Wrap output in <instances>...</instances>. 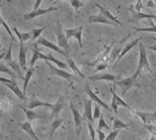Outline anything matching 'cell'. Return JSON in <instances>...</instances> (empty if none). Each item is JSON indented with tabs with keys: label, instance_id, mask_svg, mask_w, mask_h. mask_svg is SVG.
Masks as SVG:
<instances>
[{
	"label": "cell",
	"instance_id": "obj_1",
	"mask_svg": "<svg viewBox=\"0 0 156 140\" xmlns=\"http://www.w3.org/2000/svg\"><path fill=\"white\" fill-rule=\"evenodd\" d=\"M143 70L148 73L152 72L150 62H148V58H147V46L144 44H139V62H138V69H136L135 74L139 77V74Z\"/></svg>",
	"mask_w": 156,
	"mask_h": 140
},
{
	"label": "cell",
	"instance_id": "obj_2",
	"mask_svg": "<svg viewBox=\"0 0 156 140\" xmlns=\"http://www.w3.org/2000/svg\"><path fill=\"white\" fill-rule=\"evenodd\" d=\"M56 37H57V44L60 45V48L64 50L65 53L70 54V45L68 42V37L65 34V30L62 29V25L60 24V21L56 25Z\"/></svg>",
	"mask_w": 156,
	"mask_h": 140
},
{
	"label": "cell",
	"instance_id": "obj_3",
	"mask_svg": "<svg viewBox=\"0 0 156 140\" xmlns=\"http://www.w3.org/2000/svg\"><path fill=\"white\" fill-rule=\"evenodd\" d=\"M115 83L122 89V95H124L128 90H131V89H134V87H140V85L138 83V75L136 74L131 75V77H127V78H123V79H120Z\"/></svg>",
	"mask_w": 156,
	"mask_h": 140
},
{
	"label": "cell",
	"instance_id": "obj_4",
	"mask_svg": "<svg viewBox=\"0 0 156 140\" xmlns=\"http://www.w3.org/2000/svg\"><path fill=\"white\" fill-rule=\"evenodd\" d=\"M12 45H13V42H11V45L8 46V50H7V54H5L4 61H5V64H7V66H8L9 69H12L15 73H17L19 78L24 79V75H23V72H21L20 65L17 64V61H15L13 58H12Z\"/></svg>",
	"mask_w": 156,
	"mask_h": 140
},
{
	"label": "cell",
	"instance_id": "obj_5",
	"mask_svg": "<svg viewBox=\"0 0 156 140\" xmlns=\"http://www.w3.org/2000/svg\"><path fill=\"white\" fill-rule=\"evenodd\" d=\"M110 93H111V96H112V98H111V99H112V100H111V110H112V112H115V114H116V112H118V107H119V106L126 107L128 111H131V112H132V108L128 106V104L124 102V100L120 98L118 94H116V90H115V87H114V86L110 87Z\"/></svg>",
	"mask_w": 156,
	"mask_h": 140
},
{
	"label": "cell",
	"instance_id": "obj_6",
	"mask_svg": "<svg viewBox=\"0 0 156 140\" xmlns=\"http://www.w3.org/2000/svg\"><path fill=\"white\" fill-rule=\"evenodd\" d=\"M49 73H50V75H53V77H61V78L66 79L70 83H73L74 79H76V75H74V74H72V73H68L66 70L57 69L56 66H53V65H49Z\"/></svg>",
	"mask_w": 156,
	"mask_h": 140
},
{
	"label": "cell",
	"instance_id": "obj_7",
	"mask_svg": "<svg viewBox=\"0 0 156 140\" xmlns=\"http://www.w3.org/2000/svg\"><path fill=\"white\" fill-rule=\"evenodd\" d=\"M85 93H86V94H87V96H89V98H90V100H93V102H95V104H98V106H101L102 108H105V110H106V111H108V112H111V111H112V110H111V107H108L107 104L105 103L103 100L101 99L99 96L97 95L95 93L91 90L89 85H86V86H85Z\"/></svg>",
	"mask_w": 156,
	"mask_h": 140
},
{
	"label": "cell",
	"instance_id": "obj_8",
	"mask_svg": "<svg viewBox=\"0 0 156 140\" xmlns=\"http://www.w3.org/2000/svg\"><path fill=\"white\" fill-rule=\"evenodd\" d=\"M70 110L73 112V118H74V124H76V134H77V138H80L81 135V127H82V115L80 114V111L76 108V106L70 102Z\"/></svg>",
	"mask_w": 156,
	"mask_h": 140
},
{
	"label": "cell",
	"instance_id": "obj_9",
	"mask_svg": "<svg viewBox=\"0 0 156 140\" xmlns=\"http://www.w3.org/2000/svg\"><path fill=\"white\" fill-rule=\"evenodd\" d=\"M36 45H42V46H45V48H49V49H52V50H54V52H57V53H60V54H62V56H65L66 58L68 57H70L68 53H65L64 50H62L60 46H57V45H54L53 42H50V41H48L46 38H44V37H40L38 40L34 42Z\"/></svg>",
	"mask_w": 156,
	"mask_h": 140
},
{
	"label": "cell",
	"instance_id": "obj_10",
	"mask_svg": "<svg viewBox=\"0 0 156 140\" xmlns=\"http://www.w3.org/2000/svg\"><path fill=\"white\" fill-rule=\"evenodd\" d=\"M132 114H135L138 118L146 124H152L156 120V112H143V111H132Z\"/></svg>",
	"mask_w": 156,
	"mask_h": 140
},
{
	"label": "cell",
	"instance_id": "obj_11",
	"mask_svg": "<svg viewBox=\"0 0 156 140\" xmlns=\"http://www.w3.org/2000/svg\"><path fill=\"white\" fill-rule=\"evenodd\" d=\"M82 32H83V26H78V28H73V29H65V34L66 37L70 38V37H74L77 38L78 44H80V46L82 48Z\"/></svg>",
	"mask_w": 156,
	"mask_h": 140
},
{
	"label": "cell",
	"instance_id": "obj_12",
	"mask_svg": "<svg viewBox=\"0 0 156 140\" xmlns=\"http://www.w3.org/2000/svg\"><path fill=\"white\" fill-rule=\"evenodd\" d=\"M93 100L90 99H85L83 100V106H85V111H83V114H82V119L83 120H87V123H93L94 122V118H93Z\"/></svg>",
	"mask_w": 156,
	"mask_h": 140
},
{
	"label": "cell",
	"instance_id": "obj_13",
	"mask_svg": "<svg viewBox=\"0 0 156 140\" xmlns=\"http://www.w3.org/2000/svg\"><path fill=\"white\" fill-rule=\"evenodd\" d=\"M58 7H49V8H40L37 11H32L30 13H25L24 16H23V19L24 20H32V19L37 17V16H41V15H45V13H49V12H53V11H57Z\"/></svg>",
	"mask_w": 156,
	"mask_h": 140
},
{
	"label": "cell",
	"instance_id": "obj_14",
	"mask_svg": "<svg viewBox=\"0 0 156 140\" xmlns=\"http://www.w3.org/2000/svg\"><path fill=\"white\" fill-rule=\"evenodd\" d=\"M89 79L93 81V82H97V81H108V82H118L120 81V75H114V74H95V75H91L89 77Z\"/></svg>",
	"mask_w": 156,
	"mask_h": 140
},
{
	"label": "cell",
	"instance_id": "obj_15",
	"mask_svg": "<svg viewBox=\"0 0 156 140\" xmlns=\"http://www.w3.org/2000/svg\"><path fill=\"white\" fill-rule=\"evenodd\" d=\"M65 106V99H64V96H60V99L57 100V103L53 106L52 108V112H50V116H49V119H57V118H60V112L62 111V108H64Z\"/></svg>",
	"mask_w": 156,
	"mask_h": 140
},
{
	"label": "cell",
	"instance_id": "obj_16",
	"mask_svg": "<svg viewBox=\"0 0 156 140\" xmlns=\"http://www.w3.org/2000/svg\"><path fill=\"white\" fill-rule=\"evenodd\" d=\"M95 5H97V8L99 9V12H101V15H102V16H105V17L107 19V20L112 21V23H114L115 25H119V26H122V24H120V21H119L118 19H116V17H115L114 15H112V13H111V12H110V11H108V9H106V8H105V7H102V5L99 4V3H97Z\"/></svg>",
	"mask_w": 156,
	"mask_h": 140
},
{
	"label": "cell",
	"instance_id": "obj_17",
	"mask_svg": "<svg viewBox=\"0 0 156 140\" xmlns=\"http://www.w3.org/2000/svg\"><path fill=\"white\" fill-rule=\"evenodd\" d=\"M20 106V108L23 111H24V114H25V116H27V122H32V120H34V119H45L46 116L45 115H41V114H37V112H34L33 110H29L28 107H25V106H23V104H19Z\"/></svg>",
	"mask_w": 156,
	"mask_h": 140
},
{
	"label": "cell",
	"instance_id": "obj_18",
	"mask_svg": "<svg viewBox=\"0 0 156 140\" xmlns=\"http://www.w3.org/2000/svg\"><path fill=\"white\" fill-rule=\"evenodd\" d=\"M27 48L24 46V44H21V42H19V65H20V68L23 70H25L27 72Z\"/></svg>",
	"mask_w": 156,
	"mask_h": 140
},
{
	"label": "cell",
	"instance_id": "obj_19",
	"mask_svg": "<svg viewBox=\"0 0 156 140\" xmlns=\"http://www.w3.org/2000/svg\"><path fill=\"white\" fill-rule=\"evenodd\" d=\"M140 41H142V37H138V38H135L134 41H131V42H128V44L124 45V48H122V52H120V54H119V57H118V60H116V62L122 60L123 56H126V54L130 52L132 48H135V46L138 45V44H140Z\"/></svg>",
	"mask_w": 156,
	"mask_h": 140
},
{
	"label": "cell",
	"instance_id": "obj_20",
	"mask_svg": "<svg viewBox=\"0 0 156 140\" xmlns=\"http://www.w3.org/2000/svg\"><path fill=\"white\" fill-rule=\"evenodd\" d=\"M34 46H33V56H32V58H30V68H34V64H36V61L37 60H44V61H46L48 60V57H46V54H42L40 50L37 49V45L36 44H33Z\"/></svg>",
	"mask_w": 156,
	"mask_h": 140
},
{
	"label": "cell",
	"instance_id": "obj_21",
	"mask_svg": "<svg viewBox=\"0 0 156 140\" xmlns=\"http://www.w3.org/2000/svg\"><path fill=\"white\" fill-rule=\"evenodd\" d=\"M7 87H8L9 90L12 91L13 94L16 95L19 99H20V100H23V102H24V100L27 99V96H25V94H24V93H23V90H20V87L17 86V82H13V83H11V85H7Z\"/></svg>",
	"mask_w": 156,
	"mask_h": 140
},
{
	"label": "cell",
	"instance_id": "obj_22",
	"mask_svg": "<svg viewBox=\"0 0 156 140\" xmlns=\"http://www.w3.org/2000/svg\"><path fill=\"white\" fill-rule=\"evenodd\" d=\"M12 32H13V34H15V37H17L19 38V41L21 42V44H24L25 41H28V40H30L32 38V33L30 32H20L17 28H12Z\"/></svg>",
	"mask_w": 156,
	"mask_h": 140
},
{
	"label": "cell",
	"instance_id": "obj_23",
	"mask_svg": "<svg viewBox=\"0 0 156 140\" xmlns=\"http://www.w3.org/2000/svg\"><path fill=\"white\" fill-rule=\"evenodd\" d=\"M132 11V17H131V21L134 23V24H138V23L142 20V19H152V13H143V12H136L131 8Z\"/></svg>",
	"mask_w": 156,
	"mask_h": 140
},
{
	"label": "cell",
	"instance_id": "obj_24",
	"mask_svg": "<svg viewBox=\"0 0 156 140\" xmlns=\"http://www.w3.org/2000/svg\"><path fill=\"white\" fill-rule=\"evenodd\" d=\"M20 127H21V130H24V131H25L27 134H28L33 140H40V138H38V136L36 135V132H34V130L32 128V124H30L29 122L20 123Z\"/></svg>",
	"mask_w": 156,
	"mask_h": 140
},
{
	"label": "cell",
	"instance_id": "obj_25",
	"mask_svg": "<svg viewBox=\"0 0 156 140\" xmlns=\"http://www.w3.org/2000/svg\"><path fill=\"white\" fill-rule=\"evenodd\" d=\"M53 106H54V104H52V103L42 102V100H38L36 98H32L28 108H29V110H33V108H37V107H49V108H53Z\"/></svg>",
	"mask_w": 156,
	"mask_h": 140
},
{
	"label": "cell",
	"instance_id": "obj_26",
	"mask_svg": "<svg viewBox=\"0 0 156 140\" xmlns=\"http://www.w3.org/2000/svg\"><path fill=\"white\" fill-rule=\"evenodd\" d=\"M87 21L89 23H99V24H106V25H114L112 21L107 20V19L105 16H102V15H98V16H89Z\"/></svg>",
	"mask_w": 156,
	"mask_h": 140
},
{
	"label": "cell",
	"instance_id": "obj_27",
	"mask_svg": "<svg viewBox=\"0 0 156 140\" xmlns=\"http://www.w3.org/2000/svg\"><path fill=\"white\" fill-rule=\"evenodd\" d=\"M33 74H34V68H29V69H27L25 75H24V85H23V93H24V94H25L27 89H28V83H29L30 78L33 77Z\"/></svg>",
	"mask_w": 156,
	"mask_h": 140
},
{
	"label": "cell",
	"instance_id": "obj_28",
	"mask_svg": "<svg viewBox=\"0 0 156 140\" xmlns=\"http://www.w3.org/2000/svg\"><path fill=\"white\" fill-rule=\"evenodd\" d=\"M120 52H122V49H120L118 45H115L114 48H112L110 56H108V58H107V61L108 62H112V64H115L116 60H118V57H119V54H120Z\"/></svg>",
	"mask_w": 156,
	"mask_h": 140
},
{
	"label": "cell",
	"instance_id": "obj_29",
	"mask_svg": "<svg viewBox=\"0 0 156 140\" xmlns=\"http://www.w3.org/2000/svg\"><path fill=\"white\" fill-rule=\"evenodd\" d=\"M68 66H69V68L73 70V72H74V74H76V75L81 77V78H83V77H85V75H83V73H82V72H81L80 69L77 68L76 62L73 61V58H72V57H68Z\"/></svg>",
	"mask_w": 156,
	"mask_h": 140
},
{
	"label": "cell",
	"instance_id": "obj_30",
	"mask_svg": "<svg viewBox=\"0 0 156 140\" xmlns=\"http://www.w3.org/2000/svg\"><path fill=\"white\" fill-rule=\"evenodd\" d=\"M64 122H65V119H61V118H57V119H54V120H53V122H52V126H50V134H49V138H53L54 132L58 130V127H60Z\"/></svg>",
	"mask_w": 156,
	"mask_h": 140
},
{
	"label": "cell",
	"instance_id": "obj_31",
	"mask_svg": "<svg viewBox=\"0 0 156 140\" xmlns=\"http://www.w3.org/2000/svg\"><path fill=\"white\" fill-rule=\"evenodd\" d=\"M112 130H123V128H128L130 127V124H127V123H123L120 119L118 118H112Z\"/></svg>",
	"mask_w": 156,
	"mask_h": 140
},
{
	"label": "cell",
	"instance_id": "obj_32",
	"mask_svg": "<svg viewBox=\"0 0 156 140\" xmlns=\"http://www.w3.org/2000/svg\"><path fill=\"white\" fill-rule=\"evenodd\" d=\"M48 60L46 61H50V62H53V64H56L57 66H60V69H62V70H65L66 68H69L68 66V62H64V61H60V60H57L54 56H52V54H48Z\"/></svg>",
	"mask_w": 156,
	"mask_h": 140
},
{
	"label": "cell",
	"instance_id": "obj_33",
	"mask_svg": "<svg viewBox=\"0 0 156 140\" xmlns=\"http://www.w3.org/2000/svg\"><path fill=\"white\" fill-rule=\"evenodd\" d=\"M0 73H5V74H8L13 81H16V78H19L17 74L13 72L12 69H9L7 65H3V64H0Z\"/></svg>",
	"mask_w": 156,
	"mask_h": 140
},
{
	"label": "cell",
	"instance_id": "obj_34",
	"mask_svg": "<svg viewBox=\"0 0 156 140\" xmlns=\"http://www.w3.org/2000/svg\"><path fill=\"white\" fill-rule=\"evenodd\" d=\"M44 29H45V26H41V28H37V29H33L32 32V40H34V41H37L38 38H40V36H41V33L44 32Z\"/></svg>",
	"mask_w": 156,
	"mask_h": 140
},
{
	"label": "cell",
	"instance_id": "obj_35",
	"mask_svg": "<svg viewBox=\"0 0 156 140\" xmlns=\"http://www.w3.org/2000/svg\"><path fill=\"white\" fill-rule=\"evenodd\" d=\"M102 128H103V130H110V127H108V124L106 123V120H105L103 115L98 119V130H102Z\"/></svg>",
	"mask_w": 156,
	"mask_h": 140
},
{
	"label": "cell",
	"instance_id": "obj_36",
	"mask_svg": "<svg viewBox=\"0 0 156 140\" xmlns=\"http://www.w3.org/2000/svg\"><path fill=\"white\" fill-rule=\"evenodd\" d=\"M135 32H154L156 33V25L152 24L151 26H148V28H134Z\"/></svg>",
	"mask_w": 156,
	"mask_h": 140
},
{
	"label": "cell",
	"instance_id": "obj_37",
	"mask_svg": "<svg viewBox=\"0 0 156 140\" xmlns=\"http://www.w3.org/2000/svg\"><path fill=\"white\" fill-rule=\"evenodd\" d=\"M101 106H98V104H94V107H93V118L95 119H99L101 118Z\"/></svg>",
	"mask_w": 156,
	"mask_h": 140
},
{
	"label": "cell",
	"instance_id": "obj_38",
	"mask_svg": "<svg viewBox=\"0 0 156 140\" xmlns=\"http://www.w3.org/2000/svg\"><path fill=\"white\" fill-rule=\"evenodd\" d=\"M87 128H89V132H90V136H91V140H98L97 139V130L93 126V123H87Z\"/></svg>",
	"mask_w": 156,
	"mask_h": 140
},
{
	"label": "cell",
	"instance_id": "obj_39",
	"mask_svg": "<svg viewBox=\"0 0 156 140\" xmlns=\"http://www.w3.org/2000/svg\"><path fill=\"white\" fill-rule=\"evenodd\" d=\"M70 5H72L74 9H78L83 5V2H80V0H72V2H70Z\"/></svg>",
	"mask_w": 156,
	"mask_h": 140
},
{
	"label": "cell",
	"instance_id": "obj_40",
	"mask_svg": "<svg viewBox=\"0 0 156 140\" xmlns=\"http://www.w3.org/2000/svg\"><path fill=\"white\" fill-rule=\"evenodd\" d=\"M144 127H146L147 130L151 132L152 136H155V138H156V126H154V124H146Z\"/></svg>",
	"mask_w": 156,
	"mask_h": 140
},
{
	"label": "cell",
	"instance_id": "obj_41",
	"mask_svg": "<svg viewBox=\"0 0 156 140\" xmlns=\"http://www.w3.org/2000/svg\"><path fill=\"white\" fill-rule=\"evenodd\" d=\"M118 135H119V130H115V131L110 132V135H107V136H106V140H115Z\"/></svg>",
	"mask_w": 156,
	"mask_h": 140
},
{
	"label": "cell",
	"instance_id": "obj_42",
	"mask_svg": "<svg viewBox=\"0 0 156 140\" xmlns=\"http://www.w3.org/2000/svg\"><path fill=\"white\" fill-rule=\"evenodd\" d=\"M97 138H98V140H106V135L101 130H97Z\"/></svg>",
	"mask_w": 156,
	"mask_h": 140
},
{
	"label": "cell",
	"instance_id": "obj_43",
	"mask_svg": "<svg viewBox=\"0 0 156 140\" xmlns=\"http://www.w3.org/2000/svg\"><path fill=\"white\" fill-rule=\"evenodd\" d=\"M107 64H106V62H102V64H99L98 66H97V68H95V72H101V70H103V69H106L107 68Z\"/></svg>",
	"mask_w": 156,
	"mask_h": 140
},
{
	"label": "cell",
	"instance_id": "obj_44",
	"mask_svg": "<svg viewBox=\"0 0 156 140\" xmlns=\"http://www.w3.org/2000/svg\"><path fill=\"white\" fill-rule=\"evenodd\" d=\"M0 82H2V83H5V85H11V83L16 82V81H13V79H7V78H3V77H0Z\"/></svg>",
	"mask_w": 156,
	"mask_h": 140
},
{
	"label": "cell",
	"instance_id": "obj_45",
	"mask_svg": "<svg viewBox=\"0 0 156 140\" xmlns=\"http://www.w3.org/2000/svg\"><path fill=\"white\" fill-rule=\"evenodd\" d=\"M41 3H42V0H36V2H34V5H33V11H37V9H40V5H41Z\"/></svg>",
	"mask_w": 156,
	"mask_h": 140
},
{
	"label": "cell",
	"instance_id": "obj_46",
	"mask_svg": "<svg viewBox=\"0 0 156 140\" xmlns=\"http://www.w3.org/2000/svg\"><path fill=\"white\" fill-rule=\"evenodd\" d=\"M140 8H142V2H136V5H135V9H136V12H140Z\"/></svg>",
	"mask_w": 156,
	"mask_h": 140
},
{
	"label": "cell",
	"instance_id": "obj_47",
	"mask_svg": "<svg viewBox=\"0 0 156 140\" xmlns=\"http://www.w3.org/2000/svg\"><path fill=\"white\" fill-rule=\"evenodd\" d=\"M147 49H151V50H154V52L156 53V45H147Z\"/></svg>",
	"mask_w": 156,
	"mask_h": 140
},
{
	"label": "cell",
	"instance_id": "obj_48",
	"mask_svg": "<svg viewBox=\"0 0 156 140\" xmlns=\"http://www.w3.org/2000/svg\"><path fill=\"white\" fill-rule=\"evenodd\" d=\"M147 7H150V8H154V7H155L154 2H147Z\"/></svg>",
	"mask_w": 156,
	"mask_h": 140
},
{
	"label": "cell",
	"instance_id": "obj_49",
	"mask_svg": "<svg viewBox=\"0 0 156 140\" xmlns=\"http://www.w3.org/2000/svg\"><path fill=\"white\" fill-rule=\"evenodd\" d=\"M3 17H2V5H0V26H2V24H3Z\"/></svg>",
	"mask_w": 156,
	"mask_h": 140
},
{
	"label": "cell",
	"instance_id": "obj_50",
	"mask_svg": "<svg viewBox=\"0 0 156 140\" xmlns=\"http://www.w3.org/2000/svg\"><path fill=\"white\" fill-rule=\"evenodd\" d=\"M151 20H155V21H156V15H152V19H151Z\"/></svg>",
	"mask_w": 156,
	"mask_h": 140
},
{
	"label": "cell",
	"instance_id": "obj_51",
	"mask_svg": "<svg viewBox=\"0 0 156 140\" xmlns=\"http://www.w3.org/2000/svg\"><path fill=\"white\" fill-rule=\"evenodd\" d=\"M150 140H156V138H155V136H152V135H151V138H150Z\"/></svg>",
	"mask_w": 156,
	"mask_h": 140
},
{
	"label": "cell",
	"instance_id": "obj_52",
	"mask_svg": "<svg viewBox=\"0 0 156 140\" xmlns=\"http://www.w3.org/2000/svg\"><path fill=\"white\" fill-rule=\"evenodd\" d=\"M2 115H3V111H2V110H0V116H2Z\"/></svg>",
	"mask_w": 156,
	"mask_h": 140
},
{
	"label": "cell",
	"instance_id": "obj_53",
	"mask_svg": "<svg viewBox=\"0 0 156 140\" xmlns=\"http://www.w3.org/2000/svg\"><path fill=\"white\" fill-rule=\"evenodd\" d=\"M2 53H3V50H0V54H2Z\"/></svg>",
	"mask_w": 156,
	"mask_h": 140
},
{
	"label": "cell",
	"instance_id": "obj_54",
	"mask_svg": "<svg viewBox=\"0 0 156 140\" xmlns=\"http://www.w3.org/2000/svg\"><path fill=\"white\" fill-rule=\"evenodd\" d=\"M138 140H142V139H138Z\"/></svg>",
	"mask_w": 156,
	"mask_h": 140
}]
</instances>
